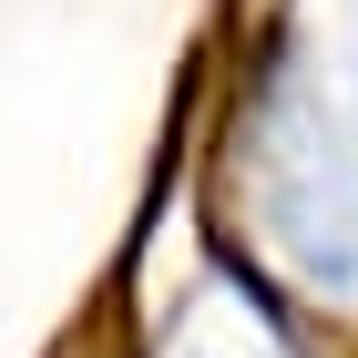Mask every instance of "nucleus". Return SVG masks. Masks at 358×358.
Masks as SVG:
<instances>
[{
    "label": "nucleus",
    "instance_id": "1",
    "mask_svg": "<svg viewBox=\"0 0 358 358\" xmlns=\"http://www.w3.org/2000/svg\"><path fill=\"white\" fill-rule=\"evenodd\" d=\"M164 358H287V338L266 328V307H256V297H236V287H205V297L174 317Z\"/></svg>",
    "mask_w": 358,
    "mask_h": 358
}]
</instances>
